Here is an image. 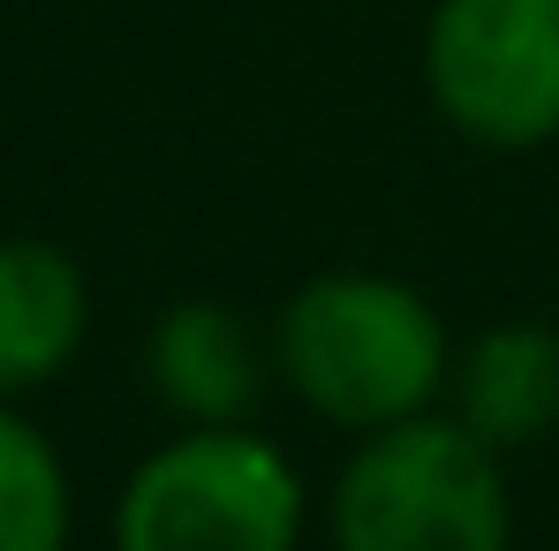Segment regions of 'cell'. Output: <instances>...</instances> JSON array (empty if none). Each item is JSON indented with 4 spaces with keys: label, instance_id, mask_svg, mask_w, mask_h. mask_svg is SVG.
<instances>
[{
    "label": "cell",
    "instance_id": "2",
    "mask_svg": "<svg viewBox=\"0 0 559 551\" xmlns=\"http://www.w3.org/2000/svg\"><path fill=\"white\" fill-rule=\"evenodd\" d=\"M507 476L462 416L371 431L333 491V551H507Z\"/></svg>",
    "mask_w": 559,
    "mask_h": 551
},
{
    "label": "cell",
    "instance_id": "5",
    "mask_svg": "<svg viewBox=\"0 0 559 551\" xmlns=\"http://www.w3.org/2000/svg\"><path fill=\"white\" fill-rule=\"evenodd\" d=\"M84 340V273L53 242H0V393L46 385Z\"/></svg>",
    "mask_w": 559,
    "mask_h": 551
},
{
    "label": "cell",
    "instance_id": "1",
    "mask_svg": "<svg viewBox=\"0 0 559 551\" xmlns=\"http://www.w3.org/2000/svg\"><path fill=\"white\" fill-rule=\"evenodd\" d=\"M280 370L318 416L385 431L424 416L447 385V333L401 279L325 273L280 310Z\"/></svg>",
    "mask_w": 559,
    "mask_h": 551
},
{
    "label": "cell",
    "instance_id": "4",
    "mask_svg": "<svg viewBox=\"0 0 559 551\" xmlns=\"http://www.w3.org/2000/svg\"><path fill=\"white\" fill-rule=\"evenodd\" d=\"M424 76L439 113L491 152L559 136V0H439Z\"/></svg>",
    "mask_w": 559,
    "mask_h": 551
},
{
    "label": "cell",
    "instance_id": "6",
    "mask_svg": "<svg viewBox=\"0 0 559 551\" xmlns=\"http://www.w3.org/2000/svg\"><path fill=\"white\" fill-rule=\"evenodd\" d=\"M159 400L197 423H235L258 400V340L227 302H175L152 333Z\"/></svg>",
    "mask_w": 559,
    "mask_h": 551
},
{
    "label": "cell",
    "instance_id": "3",
    "mask_svg": "<svg viewBox=\"0 0 559 551\" xmlns=\"http://www.w3.org/2000/svg\"><path fill=\"white\" fill-rule=\"evenodd\" d=\"M302 537V476L280 446L204 423L152 454L114 514L121 551H295Z\"/></svg>",
    "mask_w": 559,
    "mask_h": 551
},
{
    "label": "cell",
    "instance_id": "8",
    "mask_svg": "<svg viewBox=\"0 0 559 551\" xmlns=\"http://www.w3.org/2000/svg\"><path fill=\"white\" fill-rule=\"evenodd\" d=\"M69 544V476L53 446L0 408V551H61Z\"/></svg>",
    "mask_w": 559,
    "mask_h": 551
},
{
    "label": "cell",
    "instance_id": "7",
    "mask_svg": "<svg viewBox=\"0 0 559 551\" xmlns=\"http://www.w3.org/2000/svg\"><path fill=\"white\" fill-rule=\"evenodd\" d=\"M454 416L484 446H530L559 416V340L545 325H499L468 340L454 370Z\"/></svg>",
    "mask_w": 559,
    "mask_h": 551
}]
</instances>
